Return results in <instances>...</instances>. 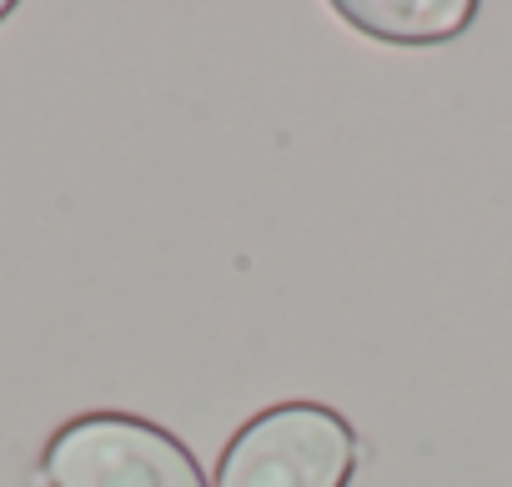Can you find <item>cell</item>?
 <instances>
[{"mask_svg": "<svg viewBox=\"0 0 512 487\" xmlns=\"http://www.w3.org/2000/svg\"><path fill=\"white\" fill-rule=\"evenodd\" d=\"M357 467L352 427L317 402L251 417L221 452L216 487H347Z\"/></svg>", "mask_w": 512, "mask_h": 487, "instance_id": "obj_1", "label": "cell"}, {"mask_svg": "<svg viewBox=\"0 0 512 487\" xmlns=\"http://www.w3.org/2000/svg\"><path fill=\"white\" fill-rule=\"evenodd\" d=\"M46 487H206L196 457L161 427L121 412L66 422L46 457Z\"/></svg>", "mask_w": 512, "mask_h": 487, "instance_id": "obj_2", "label": "cell"}, {"mask_svg": "<svg viewBox=\"0 0 512 487\" xmlns=\"http://www.w3.org/2000/svg\"><path fill=\"white\" fill-rule=\"evenodd\" d=\"M337 16L377 41L432 46L462 36L477 21V6L472 0H342Z\"/></svg>", "mask_w": 512, "mask_h": 487, "instance_id": "obj_3", "label": "cell"}, {"mask_svg": "<svg viewBox=\"0 0 512 487\" xmlns=\"http://www.w3.org/2000/svg\"><path fill=\"white\" fill-rule=\"evenodd\" d=\"M6 16H11V6H6V0H0V21H6Z\"/></svg>", "mask_w": 512, "mask_h": 487, "instance_id": "obj_4", "label": "cell"}]
</instances>
